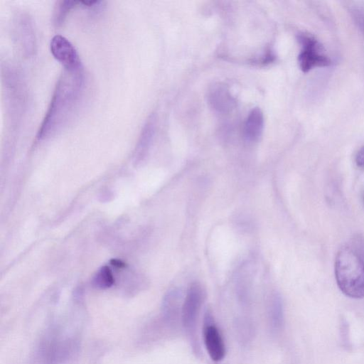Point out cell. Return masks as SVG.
Returning a JSON list of instances; mask_svg holds the SVG:
<instances>
[{
	"instance_id": "cell-4",
	"label": "cell",
	"mask_w": 364,
	"mask_h": 364,
	"mask_svg": "<svg viewBox=\"0 0 364 364\" xmlns=\"http://www.w3.org/2000/svg\"><path fill=\"white\" fill-rule=\"evenodd\" d=\"M204 298L205 292L200 284L192 283L187 291L181 312L183 325L191 333L194 332Z\"/></svg>"
},
{
	"instance_id": "cell-11",
	"label": "cell",
	"mask_w": 364,
	"mask_h": 364,
	"mask_svg": "<svg viewBox=\"0 0 364 364\" xmlns=\"http://www.w3.org/2000/svg\"><path fill=\"white\" fill-rule=\"evenodd\" d=\"M114 282V276L107 266L101 267L92 280L93 285L100 289L109 288L113 285Z\"/></svg>"
},
{
	"instance_id": "cell-7",
	"label": "cell",
	"mask_w": 364,
	"mask_h": 364,
	"mask_svg": "<svg viewBox=\"0 0 364 364\" xmlns=\"http://www.w3.org/2000/svg\"><path fill=\"white\" fill-rule=\"evenodd\" d=\"M208 100L210 107L220 113L231 111L235 105L234 98L228 87L221 83L215 84L210 88Z\"/></svg>"
},
{
	"instance_id": "cell-3",
	"label": "cell",
	"mask_w": 364,
	"mask_h": 364,
	"mask_svg": "<svg viewBox=\"0 0 364 364\" xmlns=\"http://www.w3.org/2000/svg\"><path fill=\"white\" fill-rule=\"evenodd\" d=\"M297 38L301 45L298 63L304 73H308L314 68L326 67L331 64V60L326 54L324 48L314 36L300 33Z\"/></svg>"
},
{
	"instance_id": "cell-14",
	"label": "cell",
	"mask_w": 364,
	"mask_h": 364,
	"mask_svg": "<svg viewBox=\"0 0 364 364\" xmlns=\"http://www.w3.org/2000/svg\"><path fill=\"white\" fill-rule=\"evenodd\" d=\"M353 243L354 245L352 247L364 259V238L357 236L354 239Z\"/></svg>"
},
{
	"instance_id": "cell-13",
	"label": "cell",
	"mask_w": 364,
	"mask_h": 364,
	"mask_svg": "<svg viewBox=\"0 0 364 364\" xmlns=\"http://www.w3.org/2000/svg\"><path fill=\"white\" fill-rule=\"evenodd\" d=\"M269 316L272 326L274 329L278 328L282 323V308L280 298L277 295H274L272 299Z\"/></svg>"
},
{
	"instance_id": "cell-15",
	"label": "cell",
	"mask_w": 364,
	"mask_h": 364,
	"mask_svg": "<svg viewBox=\"0 0 364 364\" xmlns=\"http://www.w3.org/2000/svg\"><path fill=\"white\" fill-rule=\"evenodd\" d=\"M355 161L358 167H364V145L358 151L355 157Z\"/></svg>"
},
{
	"instance_id": "cell-17",
	"label": "cell",
	"mask_w": 364,
	"mask_h": 364,
	"mask_svg": "<svg viewBox=\"0 0 364 364\" xmlns=\"http://www.w3.org/2000/svg\"><path fill=\"white\" fill-rule=\"evenodd\" d=\"M363 23V28H364V22Z\"/></svg>"
},
{
	"instance_id": "cell-5",
	"label": "cell",
	"mask_w": 364,
	"mask_h": 364,
	"mask_svg": "<svg viewBox=\"0 0 364 364\" xmlns=\"http://www.w3.org/2000/svg\"><path fill=\"white\" fill-rule=\"evenodd\" d=\"M53 56L68 70H82L80 56L74 46L64 36H53L50 43Z\"/></svg>"
},
{
	"instance_id": "cell-2",
	"label": "cell",
	"mask_w": 364,
	"mask_h": 364,
	"mask_svg": "<svg viewBox=\"0 0 364 364\" xmlns=\"http://www.w3.org/2000/svg\"><path fill=\"white\" fill-rule=\"evenodd\" d=\"M338 287L347 296L364 298V259L350 246H343L335 259Z\"/></svg>"
},
{
	"instance_id": "cell-9",
	"label": "cell",
	"mask_w": 364,
	"mask_h": 364,
	"mask_svg": "<svg viewBox=\"0 0 364 364\" xmlns=\"http://www.w3.org/2000/svg\"><path fill=\"white\" fill-rule=\"evenodd\" d=\"M18 35L20 38V41L22 45L25 46L27 48L28 53L33 51L35 46V38L33 31L31 22L27 16H21L18 23Z\"/></svg>"
},
{
	"instance_id": "cell-1",
	"label": "cell",
	"mask_w": 364,
	"mask_h": 364,
	"mask_svg": "<svg viewBox=\"0 0 364 364\" xmlns=\"http://www.w3.org/2000/svg\"><path fill=\"white\" fill-rule=\"evenodd\" d=\"M83 70H64L55 86L48 109L36 139L43 140L60 132L80 103L84 89Z\"/></svg>"
},
{
	"instance_id": "cell-6",
	"label": "cell",
	"mask_w": 364,
	"mask_h": 364,
	"mask_svg": "<svg viewBox=\"0 0 364 364\" xmlns=\"http://www.w3.org/2000/svg\"><path fill=\"white\" fill-rule=\"evenodd\" d=\"M203 338L206 350L214 361H220L225 355V346L221 334L207 312L203 327Z\"/></svg>"
},
{
	"instance_id": "cell-12",
	"label": "cell",
	"mask_w": 364,
	"mask_h": 364,
	"mask_svg": "<svg viewBox=\"0 0 364 364\" xmlns=\"http://www.w3.org/2000/svg\"><path fill=\"white\" fill-rule=\"evenodd\" d=\"M80 1H60L56 6L54 14L53 22L55 26L58 27L64 22L69 11L75 8Z\"/></svg>"
},
{
	"instance_id": "cell-16",
	"label": "cell",
	"mask_w": 364,
	"mask_h": 364,
	"mask_svg": "<svg viewBox=\"0 0 364 364\" xmlns=\"http://www.w3.org/2000/svg\"><path fill=\"white\" fill-rule=\"evenodd\" d=\"M110 263L112 264V265L118 268H122L125 267V263H124L122 260L117 259H112L110 261Z\"/></svg>"
},
{
	"instance_id": "cell-10",
	"label": "cell",
	"mask_w": 364,
	"mask_h": 364,
	"mask_svg": "<svg viewBox=\"0 0 364 364\" xmlns=\"http://www.w3.org/2000/svg\"><path fill=\"white\" fill-rule=\"evenodd\" d=\"M156 130V117L154 114L149 117L145 123L137 145V151L144 154L149 149Z\"/></svg>"
},
{
	"instance_id": "cell-8",
	"label": "cell",
	"mask_w": 364,
	"mask_h": 364,
	"mask_svg": "<svg viewBox=\"0 0 364 364\" xmlns=\"http://www.w3.org/2000/svg\"><path fill=\"white\" fill-rule=\"evenodd\" d=\"M264 129V115L259 108L252 109L245 120L243 129L245 139L249 142L258 141Z\"/></svg>"
}]
</instances>
